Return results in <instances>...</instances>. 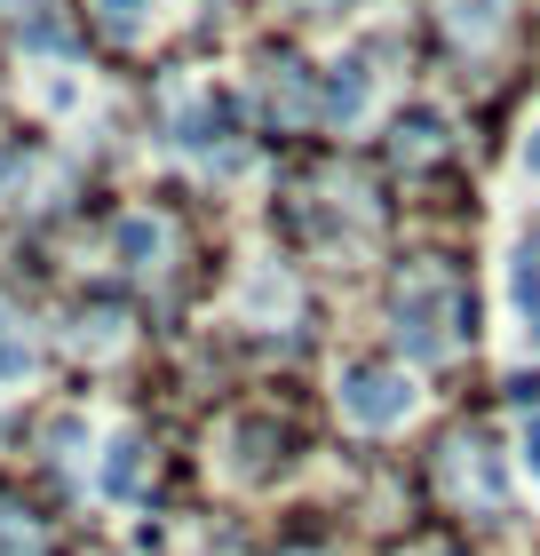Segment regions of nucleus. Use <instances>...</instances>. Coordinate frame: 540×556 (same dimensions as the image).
Listing matches in <instances>:
<instances>
[{"instance_id": "nucleus-1", "label": "nucleus", "mask_w": 540, "mask_h": 556, "mask_svg": "<svg viewBox=\"0 0 540 556\" xmlns=\"http://www.w3.org/2000/svg\"><path fill=\"white\" fill-rule=\"evenodd\" d=\"M469 294H461V278L445 263H414L390 278V326L398 342L414 350V358H445V350L469 342Z\"/></svg>"}, {"instance_id": "nucleus-2", "label": "nucleus", "mask_w": 540, "mask_h": 556, "mask_svg": "<svg viewBox=\"0 0 540 556\" xmlns=\"http://www.w3.org/2000/svg\"><path fill=\"white\" fill-rule=\"evenodd\" d=\"M437 493L461 501L469 517H508V469L501 453L477 438V429H461V438L437 453Z\"/></svg>"}, {"instance_id": "nucleus-3", "label": "nucleus", "mask_w": 540, "mask_h": 556, "mask_svg": "<svg viewBox=\"0 0 540 556\" xmlns=\"http://www.w3.org/2000/svg\"><path fill=\"white\" fill-rule=\"evenodd\" d=\"M342 414L357 429H398L414 414V382H405L398 366H350L342 374Z\"/></svg>"}, {"instance_id": "nucleus-4", "label": "nucleus", "mask_w": 540, "mask_h": 556, "mask_svg": "<svg viewBox=\"0 0 540 556\" xmlns=\"http://www.w3.org/2000/svg\"><path fill=\"white\" fill-rule=\"evenodd\" d=\"M437 24H445L461 48H485V40L508 24V0H445V9H437Z\"/></svg>"}, {"instance_id": "nucleus-5", "label": "nucleus", "mask_w": 540, "mask_h": 556, "mask_svg": "<svg viewBox=\"0 0 540 556\" xmlns=\"http://www.w3.org/2000/svg\"><path fill=\"white\" fill-rule=\"evenodd\" d=\"M437 151H445V119L437 112H405L390 128V160L398 167H422V160H437Z\"/></svg>"}, {"instance_id": "nucleus-6", "label": "nucleus", "mask_w": 540, "mask_h": 556, "mask_svg": "<svg viewBox=\"0 0 540 556\" xmlns=\"http://www.w3.org/2000/svg\"><path fill=\"white\" fill-rule=\"evenodd\" d=\"M366 64H374L366 48H357V56H342V64H334V80H326V119H342V128L357 119V104H366V80H374Z\"/></svg>"}, {"instance_id": "nucleus-7", "label": "nucleus", "mask_w": 540, "mask_h": 556, "mask_svg": "<svg viewBox=\"0 0 540 556\" xmlns=\"http://www.w3.org/2000/svg\"><path fill=\"white\" fill-rule=\"evenodd\" d=\"M120 255L136 263V270H160V255H167V223H151V215H127V223H120Z\"/></svg>"}, {"instance_id": "nucleus-8", "label": "nucleus", "mask_w": 540, "mask_h": 556, "mask_svg": "<svg viewBox=\"0 0 540 556\" xmlns=\"http://www.w3.org/2000/svg\"><path fill=\"white\" fill-rule=\"evenodd\" d=\"M24 366H33V334H24V326H16V311L0 302V382H16Z\"/></svg>"}, {"instance_id": "nucleus-9", "label": "nucleus", "mask_w": 540, "mask_h": 556, "mask_svg": "<svg viewBox=\"0 0 540 556\" xmlns=\"http://www.w3.org/2000/svg\"><path fill=\"white\" fill-rule=\"evenodd\" d=\"M104 485H112V493H136V485H143V445H112Z\"/></svg>"}, {"instance_id": "nucleus-10", "label": "nucleus", "mask_w": 540, "mask_h": 556, "mask_svg": "<svg viewBox=\"0 0 540 556\" xmlns=\"http://www.w3.org/2000/svg\"><path fill=\"white\" fill-rule=\"evenodd\" d=\"M96 24H104V33H136V24H143V0H96Z\"/></svg>"}, {"instance_id": "nucleus-11", "label": "nucleus", "mask_w": 540, "mask_h": 556, "mask_svg": "<svg viewBox=\"0 0 540 556\" xmlns=\"http://www.w3.org/2000/svg\"><path fill=\"white\" fill-rule=\"evenodd\" d=\"M525 462H532V477H540V414H532V429H525Z\"/></svg>"}, {"instance_id": "nucleus-12", "label": "nucleus", "mask_w": 540, "mask_h": 556, "mask_svg": "<svg viewBox=\"0 0 540 556\" xmlns=\"http://www.w3.org/2000/svg\"><path fill=\"white\" fill-rule=\"evenodd\" d=\"M525 160H532V167H540V136H532V143H525Z\"/></svg>"}, {"instance_id": "nucleus-13", "label": "nucleus", "mask_w": 540, "mask_h": 556, "mask_svg": "<svg viewBox=\"0 0 540 556\" xmlns=\"http://www.w3.org/2000/svg\"><path fill=\"white\" fill-rule=\"evenodd\" d=\"M24 9H33V0H9V16H24Z\"/></svg>"}]
</instances>
